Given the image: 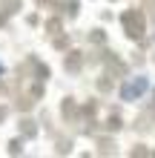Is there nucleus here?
I'll list each match as a JSON object with an SVG mask.
<instances>
[{"label": "nucleus", "mask_w": 155, "mask_h": 158, "mask_svg": "<svg viewBox=\"0 0 155 158\" xmlns=\"http://www.w3.org/2000/svg\"><path fill=\"white\" fill-rule=\"evenodd\" d=\"M147 89H149V81H147V78H141V75H138V78H129V81L121 86V98H124V101H138Z\"/></svg>", "instance_id": "f257e3e1"}]
</instances>
